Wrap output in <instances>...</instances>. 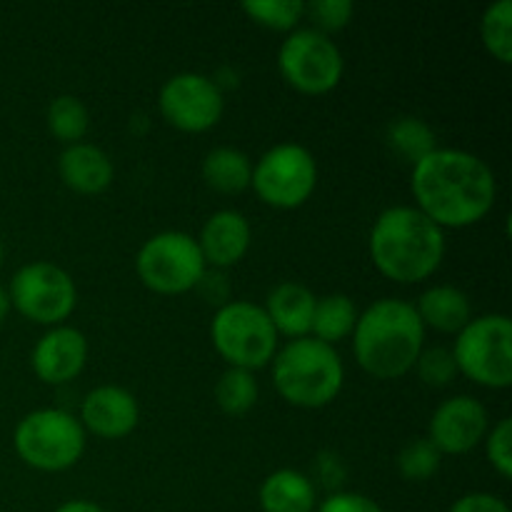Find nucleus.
I'll list each match as a JSON object with an SVG mask.
<instances>
[{"mask_svg": "<svg viewBox=\"0 0 512 512\" xmlns=\"http://www.w3.org/2000/svg\"><path fill=\"white\" fill-rule=\"evenodd\" d=\"M415 208L438 228L480 223L498 200V178L480 155L460 148H435L413 165Z\"/></svg>", "mask_w": 512, "mask_h": 512, "instance_id": "1", "label": "nucleus"}, {"mask_svg": "<svg viewBox=\"0 0 512 512\" xmlns=\"http://www.w3.org/2000/svg\"><path fill=\"white\" fill-rule=\"evenodd\" d=\"M380 275L400 285L433 278L445 258V230L415 205H390L375 218L368 240Z\"/></svg>", "mask_w": 512, "mask_h": 512, "instance_id": "2", "label": "nucleus"}, {"mask_svg": "<svg viewBox=\"0 0 512 512\" xmlns=\"http://www.w3.org/2000/svg\"><path fill=\"white\" fill-rule=\"evenodd\" d=\"M425 348V325L413 303L380 298L358 315L353 353L375 380H398L415 368Z\"/></svg>", "mask_w": 512, "mask_h": 512, "instance_id": "3", "label": "nucleus"}, {"mask_svg": "<svg viewBox=\"0 0 512 512\" xmlns=\"http://www.w3.org/2000/svg\"><path fill=\"white\" fill-rule=\"evenodd\" d=\"M343 383L345 365L338 350L313 335L288 340L273 358V385L293 408H325L338 398Z\"/></svg>", "mask_w": 512, "mask_h": 512, "instance_id": "4", "label": "nucleus"}, {"mask_svg": "<svg viewBox=\"0 0 512 512\" xmlns=\"http://www.w3.org/2000/svg\"><path fill=\"white\" fill-rule=\"evenodd\" d=\"M13 448L28 468L63 473L85 453V430L63 408H40L23 415L13 430Z\"/></svg>", "mask_w": 512, "mask_h": 512, "instance_id": "5", "label": "nucleus"}, {"mask_svg": "<svg viewBox=\"0 0 512 512\" xmlns=\"http://www.w3.org/2000/svg\"><path fill=\"white\" fill-rule=\"evenodd\" d=\"M210 340L228 368L255 373L273 363L280 335L275 333L263 305L250 300H228L210 320Z\"/></svg>", "mask_w": 512, "mask_h": 512, "instance_id": "6", "label": "nucleus"}, {"mask_svg": "<svg viewBox=\"0 0 512 512\" xmlns=\"http://www.w3.org/2000/svg\"><path fill=\"white\" fill-rule=\"evenodd\" d=\"M460 375L480 388L505 390L512 385V320L505 313L478 315L470 320L453 345Z\"/></svg>", "mask_w": 512, "mask_h": 512, "instance_id": "7", "label": "nucleus"}, {"mask_svg": "<svg viewBox=\"0 0 512 512\" xmlns=\"http://www.w3.org/2000/svg\"><path fill=\"white\" fill-rule=\"evenodd\" d=\"M205 268L198 240L183 230L150 235L135 255V273L145 288L158 295H183L198 288Z\"/></svg>", "mask_w": 512, "mask_h": 512, "instance_id": "8", "label": "nucleus"}, {"mask_svg": "<svg viewBox=\"0 0 512 512\" xmlns=\"http://www.w3.org/2000/svg\"><path fill=\"white\" fill-rule=\"evenodd\" d=\"M250 185L255 195L270 208H300L315 193L318 160L305 145L293 143V140L278 143L255 160Z\"/></svg>", "mask_w": 512, "mask_h": 512, "instance_id": "9", "label": "nucleus"}, {"mask_svg": "<svg viewBox=\"0 0 512 512\" xmlns=\"http://www.w3.org/2000/svg\"><path fill=\"white\" fill-rule=\"evenodd\" d=\"M278 70L288 85L305 95H325L343 78V53L330 35L315 28H295L278 50Z\"/></svg>", "mask_w": 512, "mask_h": 512, "instance_id": "10", "label": "nucleus"}, {"mask_svg": "<svg viewBox=\"0 0 512 512\" xmlns=\"http://www.w3.org/2000/svg\"><path fill=\"white\" fill-rule=\"evenodd\" d=\"M10 305L38 325H63L78 305V288L68 270L48 260L18 268L10 280Z\"/></svg>", "mask_w": 512, "mask_h": 512, "instance_id": "11", "label": "nucleus"}, {"mask_svg": "<svg viewBox=\"0 0 512 512\" xmlns=\"http://www.w3.org/2000/svg\"><path fill=\"white\" fill-rule=\"evenodd\" d=\"M158 108L173 128L183 133H205L223 118L225 98L210 75L185 70L165 80L158 93Z\"/></svg>", "mask_w": 512, "mask_h": 512, "instance_id": "12", "label": "nucleus"}, {"mask_svg": "<svg viewBox=\"0 0 512 512\" xmlns=\"http://www.w3.org/2000/svg\"><path fill=\"white\" fill-rule=\"evenodd\" d=\"M490 430L485 405L473 395H455L433 410L428 440L443 455H465L478 448Z\"/></svg>", "mask_w": 512, "mask_h": 512, "instance_id": "13", "label": "nucleus"}, {"mask_svg": "<svg viewBox=\"0 0 512 512\" xmlns=\"http://www.w3.org/2000/svg\"><path fill=\"white\" fill-rule=\"evenodd\" d=\"M78 420L85 433L103 440H120L138 428L140 405L130 390L120 385H100L83 398Z\"/></svg>", "mask_w": 512, "mask_h": 512, "instance_id": "14", "label": "nucleus"}, {"mask_svg": "<svg viewBox=\"0 0 512 512\" xmlns=\"http://www.w3.org/2000/svg\"><path fill=\"white\" fill-rule=\"evenodd\" d=\"M85 360H88V340L70 325H55L40 335L30 353L33 373L48 385H63L78 378L85 368Z\"/></svg>", "mask_w": 512, "mask_h": 512, "instance_id": "15", "label": "nucleus"}, {"mask_svg": "<svg viewBox=\"0 0 512 512\" xmlns=\"http://www.w3.org/2000/svg\"><path fill=\"white\" fill-rule=\"evenodd\" d=\"M200 253L205 265L213 268H233L248 255L253 243V228L240 210L225 208L210 215L200 230Z\"/></svg>", "mask_w": 512, "mask_h": 512, "instance_id": "16", "label": "nucleus"}, {"mask_svg": "<svg viewBox=\"0 0 512 512\" xmlns=\"http://www.w3.org/2000/svg\"><path fill=\"white\" fill-rule=\"evenodd\" d=\"M60 180L80 195H98L113 183V160L93 143L65 145L58 158Z\"/></svg>", "mask_w": 512, "mask_h": 512, "instance_id": "17", "label": "nucleus"}, {"mask_svg": "<svg viewBox=\"0 0 512 512\" xmlns=\"http://www.w3.org/2000/svg\"><path fill=\"white\" fill-rule=\"evenodd\" d=\"M315 303H318V298L308 285L288 280V283H280L270 290L263 310L273 323L275 333L285 335L288 340H298L310 335Z\"/></svg>", "mask_w": 512, "mask_h": 512, "instance_id": "18", "label": "nucleus"}, {"mask_svg": "<svg viewBox=\"0 0 512 512\" xmlns=\"http://www.w3.org/2000/svg\"><path fill=\"white\" fill-rule=\"evenodd\" d=\"M258 500L263 512H315L318 488L310 475L293 468H280L263 480Z\"/></svg>", "mask_w": 512, "mask_h": 512, "instance_id": "19", "label": "nucleus"}, {"mask_svg": "<svg viewBox=\"0 0 512 512\" xmlns=\"http://www.w3.org/2000/svg\"><path fill=\"white\" fill-rule=\"evenodd\" d=\"M425 330L433 328L438 333L458 335L465 325L473 320V305L470 298L455 285H433L425 290L415 303Z\"/></svg>", "mask_w": 512, "mask_h": 512, "instance_id": "20", "label": "nucleus"}, {"mask_svg": "<svg viewBox=\"0 0 512 512\" xmlns=\"http://www.w3.org/2000/svg\"><path fill=\"white\" fill-rule=\"evenodd\" d=\"M250 178H253V160L243 150L220 145L203 158V180L218 193H243L245 188H250Z\"/></svg>", "mask_w": 512, "mask_h": 512, "instance_id": "21", "label": "nucleus"}, {"mask_svg": "<svg viewBox=\"0 0 512 512\" xmlns=\"http://www.w3.org/2000/svg\"><path fill=\"white\" fill-rule=\"evenodd\" d=\"M358 305L353 298L345 293H330L318 298L313 313V325H310V335L325 345H338L340 340L353 335L355 323H358Z\"/></svg>", "mask_w": 512, "mask_h": 512, "instance_id": "22", "label": "nucleus"}, {"mask_svg": "<svg viewBox=\"0 0 512 512\" xmlns=\"http://www.w3.org/2000/svg\"><path fill=\"white\" fill-rule=\"evenodd\" d=\"M215 403L230 418H240L248 410H253V405L258 403V380L255 373L243 368H228L215 383Z\"/></svg>", "mask_w": 512, "mask_h": 512, "instance_id": "23", "label": "nucleus"}, {"mask_svg": "<svg viewBox=\"0 0 512 512\" xmlns=\"http://www.w3.org/2000/svg\"><path fill=\"white\" fill-rule=\"evenodd\" d=\"M45 123H48L50 135L55 140H60V143H83L85 133L90 128V113L83 100L75 98V95H58L48 105Z\"/></svg>", "mask_w": 512, "mask_h": 512, "instance_id": "24", "label": "nucleus"}, {"mask_svg": "<svg viewBox=\"0 0 512 512\" xmlns=\"http://www.w3.org/2000/svg\"><path fill=\"white\" fill-rule=\"evenodd\" d=\"M388 143L395 153L403 160H408L410 165L418 163L420 158H425L428 153H433L438 145H435V133L425 120L413 118V115H405V118H395L388 125Z\"/></svg>", "mask_w": 512, "mask_h": 512, "instance_id": "25", "label": "nucleus"}, {"mask_svg": "<svg viewBox=\"0 0 512 512\" xmlns=\"http://www.w3.org/2000/svg\"><path fill=\"white\" fill-rule=\"evenodd\" d=\"M485 50L503 65L512 63V0H495L480 18Z\"/></svg>", "mask_w": 512, "mask_h": 512, "instance_id": "26", "label": "nucleus"}, {"mask_svg": "<svg viewBox=\"0 0 512 512\" xmlns=\"http://www.w3.org/2000/svg\"><path fill=\"white\" fill-rule=\"evenodd\" d=\"M243 13L263 28L290 33L303 20L305 3L303 0H245Z\"/></svg>", "mask_w": 512, "mask_h": 512, "instance_id": "27", "label": "nucleus"}, {"mask_svg": "<svg viewBox=\"0 0 512 512\" xmlns=\"http://www.w3.org/2000/svg\"><path fill=\"white\" fill-rule=\"evenodd\" d=\"M440 465H443V453L428 438L410 440L398 453V473L408 483H425V480L435 478Z\"/></svg>", "mask_w": 512, "mask_h": 512, "instance_id": "28", "label": "nucleus"}, {"mask_svg": "<svg viewBox=\"0 0 512 512\" xmlns=\"http://www.w3.org/2000/svg\"><path fill=\"white\" fill-rule=\"evenodd\" d=\"M415 370L430 388H445L458 375L453 353L448 348H423V353L415 360Z\"/></svg>", "mask_w": 512, "mask_h": 512, "instance_id": "29", "label": "nucleus"}, {"mask_svg": "<svg viewBox=\"0 0 512 512\" xmlns=\"http://www.w3.org/2000/svg\"><path fill=\"white\" fill-rule=\"evenodd\" d=\"M485 455L503 480L512 478V420L500 418L485 435Z\"/></svg>", "mask_w": 512, "mask_h": 512, "instance_id": "30", "label": "nucleus"}, {"mask_svg": "<svg viewBox=\"0 0 512 512\" xmlns=\"http://www.w3.org/2000/svg\"><path fill=\"white\" fill-rule=\"evenodd\" d=\"M355 13V5L350 0H313L305 3V15L313 20V28L320 33H335L350 23Z\"/></svg>", "mask_w": 512, "mask_h": 512, "instance_id": "31", "label": "nucleus"}, {"mask_svg": "<svg viewBox=\"0 0 512 512\" xmlns=\"http://www.w3.org/2000/svg\"><path fill=\"white\" fill-rule=\"evenodd\" d=\"M315 512H385L373 498L363 493H343L335 490L323 503H318Z\"/></svg>", "mask_w": 512, "mask_h": 512, "instance_id": "32", "label": "nucleus"}, {"mask_svg": "<svg viewBox=\"0 0 512 512\" xmlns=\"http://www.w3.org/2000/svg\"><path fill=\"white\" fill-rule=\"evenodd\" d=\"M448 512H510V508L493 493H468L455 500Z\"/></svg>", "mask_w": 512, "mask_h": 512, "instance_id": "33", "label": "nucleus"}, {"mask_svg": "<svg viewBox=\"0 0 512 512\" xmlns=\"http://www.w3.org/2000/svg\"><path fill=\"white\" fill-rule=\"evenodd\" d=\"M315 478L325 485V488H338L345 480V468L340 463L338 455L323 453L315 460Z\"/></svg>", "mask_w": 512, "mask_h": 512, "instance_id": "34", "label": "nucleus"}, {"mask_svg": "<svg viewBox=\"0 0 512 512\" xmlns=\"http://www.w3.org/2000/svg\"><path fill=\"white\" fill-rule=\"evenodd\" d=\"M53 512H105L100 508L98 503H93V500H68V503L58 505Z\"/></svg>", "mask_w": 512, "mask_h": 512, "instance_id": "35", "label": "nucleus"}, {"mask_svg": "<svg viewBox=\"0 0 512 512\" xmlns=\"http://www.w3.org/2000/svg\"><path fill=\"white\" fill-rule=\"evenodd\" d=\"M10 308H13V305H10V295H8V290H5L3 285H0V323H3V320L8 318Z\"/></svg>", "mask_w": 512, "mask_h": 512, "instance_id": "36", "label": "nucleus"}, {"mask_svg": "<svg viewBox=\"0 0 512 512\" xmlns=\"http://www.w3.org/2000/svg\"><path fill=\"white\" fill-rule=\"evenodd\" d=\"M3 258H5V250H3V243H0V268H3Z\"/></svg>", "mask_w": 512, "mask_h": 512, "instance_id": "37", "label": "nucleus"}]
</instances>
